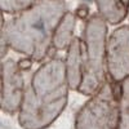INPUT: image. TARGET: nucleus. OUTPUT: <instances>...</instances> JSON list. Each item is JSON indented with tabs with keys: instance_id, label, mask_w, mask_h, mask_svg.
Masks as SVG:
<instances>
[{
	"instance_id": "f03ea898",
	"label": "nucleus",
	"mask_w": 129,
	"mask_h": 129,
	"mask_svg": "<svg viewBox=\"0 0 129 129\" xmlns=\"http://www.w3.org/2000/svg\"><path fill=\"white\" fill-rule=\"evenodd\" d=\"M69 81L66 64L52 58L34 72L25 90L18 121L25 129H45L57 120L67 105Z\"/></svg>"
},
{
	"instance_id": "20e7f679",
	"label": "nucleus",
	"mask_w": 129,
	"mask_h": 129,
	"mask_svg": "<svg viewBox=\"0 0 129 129\" xmlns=\"http://www.w3.org/2000/svg\"><path fill=\"white\" fill-rule=\"evenodd\" d=\"M121 110L120 93L115 83L107 79L76 114L75 129H119Z\"/></svg>"
},
{
	"instance_id": "9b49d317",
	"label": "nucleus",
	"mask_w": 129,
	"mask_h": 129,
	"mask_svg": "<svg viewBox=\"0 0 129 129\" xmlns=\"http://www.w3.org/2000/svg\"><path fill=\"white\" fill-rule=\"evenodd\" d=\"M119 93H120L121 109L123 110H129V76L120 83Z\"/></svg>"
},
{
	"instance_id": "7ed1b4c3",
	"label": "nucleus",
	"mask_w": 129,
	"mask_h": 129,
	"mask_svg": "<svg viewBox=\"0 0 129 129\" xmlns=\"http://www.w3.org/2000/svg\"><path fill=\"white\" fill-rule=\"evenodd\" d=\"M107 21L101 14H93L84 26V71L78 92L93 95L107 80Z\"/></svg>"
},
{
	"instance_id": "9d476101",
	"label": "nucleus",
	"mask_w": 129,
	"mask_h": 129,
	"mask_svg": "<svg viewBox=\"0 0 129 129\" xmlns=\"http://www.w3.org/2000/svg\"><path fill=\"white\" fill-rule=\"evenodd\" d=\"M38 0H0L2 3V12L9 14H17L23 9L31 7Z\"/></svg>"
},
{
	"instance_id": "0eeeda50",
	"label": "nucleus",
	"mask_w": 129,
	"mask_h": 129,
	"mask_svg": "<svg viewBox=\"0 0 129 129\" xmlns=\"http://www.w3.org/2000/svg\"><path fill=\"white\" fill-rule=\"evenodd\" d=\"M64 64H66V75L70 89L79 90L84 71V48L81 39L75 36L72 40L70 47L67 48Z\"/></svg>"
},
{
	"instance_id": "f8f14e48",
	"label": "nucleus",
	"mask_w": 129,
	"mask_h": 129,
	"mask_svg": "<svg viewBox=\"0 0 129 129\" xmlns=\"http://www.w3.org/2000/svg\"><path fill=\"white\" fill-rule=\"evenodd\" d=\"M119 129H129V110H121V120Z\"/></svg>"
},
{
	"instance_id": "423d86ee",
	"label": "nucleus",
	"mask_w": 129,
	"mask_h": 129,
	"mask_svg": "<svg viewBox=\"0 0 129 129\" xmlns=\"http://www.w3.org/2000/svg\"><path fill=\"white\" fill-rule=\"evenodd\" d=\"M25 80L22 69L13 59L2 63V110L7 114L19 111L25 95Z\"/></svg>"
},
{
	"instance_id": "6e6552de",
	"label": "nucleus",
	"mask_w": 129,
	"mask_h": 129,
	"mask_svg": "<svg viewBox=\"0 0 129 129\" xmlns=\"http://www.w3.org/2000/svg\"><path fill=\"white\" fill-rule=\"evenodd\" d=\"M95 4L98 14L111 25L121 23L129 10V0H95Z\"/></svg>"
},
{
	"instance_id": "f257e3e1",
	"label": "nucleus",
	"mask_w": 129,
	"mask_h": 129,
	"mask_svg": "<svg viewBox=\"0 0 129 129\" xmlns=\"http://www.w3.org/2000/svg\"><path fill=\"white\" fill-rule=\"evenodd\" d=\"M63 0H38L2 27V57L10 48L31 62H40L53 47V36L66 14Z\"/></svg>"
},
{
	"instance_id": "39448f33",
	"label": "nucleus",
	"mask_w": 129,
	"mask_h": 129,
	"mask_svg": "<svg viewBox=\"0 0 129 129\" xmlns=\"http://www.w3.org/2000/svg\"><path fill=\"white\" fill-rule=\"evenodd\" d=\"M106 59L107 74L115 84L129 76V25L117 27L109 36Z\"/></svg>"
},
{
	"instance_id": "1a4fd4ad",
	"label": "nucleus",
	"mask_w": 129,
	"mask_h": 129,
	"mask_svg": "<svg viewBox=\"0 0 129 129\" xmlns=\"http://www.w3.org/2000/svg\"><path fill=\"white\" fill-rule=\"evenodd\" d=\"M75 23H76V18L70 12H67L61 19L59 25L56 28L54 36H53V48L57 50H64L70 47L72 40L75 39L74 36V30H75Z\"/></svg>"
}]
</instances>
